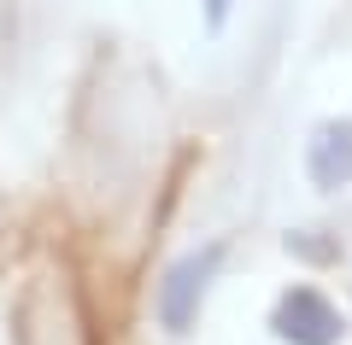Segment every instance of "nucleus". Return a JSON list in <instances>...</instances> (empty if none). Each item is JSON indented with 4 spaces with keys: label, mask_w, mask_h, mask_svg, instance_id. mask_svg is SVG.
<instances>
[{
    "label": "nucleus",
    "mask_w": 352,
    "mask_h": 345,
    "mask_svg": "<svg viewBox=\"0 0 352 345\" xmlns=\"http://www.w3.org/2000/svg\"><path fill=\"white\" fill-rule=\"evenodd\" d=\"M223 258H229V240H206V246L182 252L170 270L153 281V322H159L170 340H188L206 316V298H212L217 275H223Z\"/></svg>",
    "instance_id": "obj_1"
},
{
    "label": "nucleus",
    "mask_w": 352,
    "mask_h": 345,
    "mask_svg": "<svg viewBox=\"0 0 352 345\" xmlns=\"http://www.w3.org/2000/svg\"><path fill=\"white\" fill-rule=\"evenodd\" d=\"M264 328H270L276 345H340L346 340L340 305L323 293V287H311V281L282 287L276 305H270V316H264Z\"/></svg>",
    "instance_id": "obj_2"
},
{
    "label": "nucleus",
    "mask_w": 352,
    "mask_h": 345,
    "mask_svg": "<svg viewBox=\"0 0 352 345\" xmlns=\"http://www.w3.org/2000/svg\"><path fill=\"white\" fill-rule=\"evenodd\" d=\"M305 182L317 193L352 187V117H323L305 135Z\"/></svg>",
    "instance_id": "obj_3"
},
{
    "label": "nucleus",
    "mask_w": 352,
    "mask_h": 345,
    "mask_svg": "<svg viewBox=\"0 0 352 345\" xmlns=\"http://www.w3.org/2000/svg\"><path fill=\"white\" fill-rule=\"evenodd\" d=\"M229 12H235V0H200V18H206V29H212V36L229 24Z\"/></svg>",
    "instance_id": "obj_4"
}]
</instances>
